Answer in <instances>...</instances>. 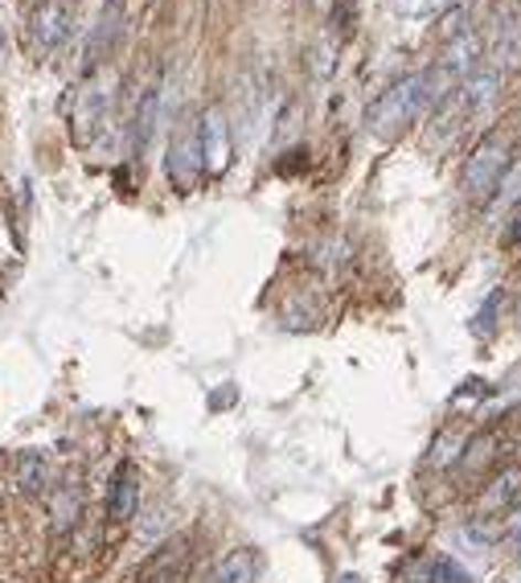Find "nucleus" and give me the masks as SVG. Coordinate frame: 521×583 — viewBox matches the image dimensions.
<instances>
[{"instance_id":"obj_14","label":"nucleus","mask_w":521,"mask_h":583,"mask_svg":"<svg viewBox=\"0 0 521 583\" xmlns=\"http://www.w3.org/2000/svg\"><path fill=\"white\" fill-rule=\"evenodd\" d=\"M497 95H501V74H492L489 66L485 71H477L472 78H464L460 87V107L472 116V112H485V107H492L497 103Z\"/></svg>"},{"instance_id":"obj_9","label":"nucleus","mask_w":521,"mask_h":583,"mask_svg":"<svg viewBox=\"0 0 521 583\" xmlns=\"http://www.w3.org/2000/svg\"><path fill=\"white\" fill-rule=\"evenodd\" d=\"M103 119H107V91H99L91 83V87H83V95H78V103H74V112H71L74 145L87 148L103 131Z\"/></svg>"},{"instance_id":"obj_7","label":"nucleus","mask_w":521,"mask_h":583,"mask_svg":"<svg viewBox=\"0 0 521 583\" xmlns=\"http://www.w3.org/2000/svg\"><path fill=\"white\" fill-rule=\"evenodd\" d=\"M119 33H124V0H107L99 21H95V30H91L87 54H83V71H95V66L107 62V54H111L119 42Z\"/></svg>"},{"instance_id":"obj_18","label":"nucleus","mask_w":521,"mask_h":583,"mask_svg":"<svg viewBox=\"0 0 521 583\" xmlns=\"http://www.w3.org/2000/svg\"><path fill=\"white\" fill-rule=\"evenodd\" d=\"M464 448H468V436H464V432H439V436H435V444H432V456H427V460H432L435 468H448V465H456V460H460V453Z\"/></svg>"},{"instance_id":"obj_2","label":"nucleus","mask_w":521,"mask_h":583,"mask_svg":"<svg viewBox=\"0 0 521 583\" xmlns=\"http://www.w3.org/2000/svg\"><path fill=\"white\" fill-rule=\"evenodd\" d=\"M509 165H513V136L509 131H489L472 157L464 165V198L468 202H489L497 186L506 181Z\"/></svg>"},{"instance_id":"obj_21","label":"nucleus","mask_w":521,"mask_h":583,"mask_svg":"<svg viewBox=\"0 0 521 583\" xmlns=\"http://www.w3.org/2000/svg\"><path fill=\"white\" fill-rule=\"evenodd\" d=\"M501 534H506V539H513L521 547V501L513 506V510H509L506 522H501Z\"/></svg>"},{"instance_id":"obj_16","label":"nucleus","mask_w":521,"mask_h":583,"mask_svg":"<svg viewBox=\"0 0 521 583\" xmlns=\"http://www.w3.org/2000/svg\"><path fill=\"white\" fill-rule=\"evenodd\" d=\"M157 112H160V87H148L145 99H140V112H136V131H131V140H136V152H145L148 140H152V128H157Z\"/></svg>"},{"instance_id":"obj_3","label":"nucleus","mask_w":521,"mask_h":583,"mask_svg":"<svg viewBox=\"0 0 521 583\" xmlns=\"http://www.w3.org/2000/svg\"><path fill=\"white\" fill-rule=\"evenodd\" d=\"M193 559H198V551H193V539H189V534L160 542L157 551L136 568L131 583H185L189 571H193Z\"/></svg>"},{"instance_id":"obj_15","label":"nucleus","mask_w":521,"mask_h":583,"mask_svg":"<svg viewBox=\"0 0 521 583\" xmlns=\"http://www.w3.org/2000/svg\"><path fill=\"white\" fill-rule=\"evenodd\" d=\"M255 575H259L255 551L238 547V551H231L226 559H217V568L210 571V580L205 583H255Z\"/></svg>"},{"instance_id":"obj_27","label":"nucleus","mask_w":521,"mask_h":583,"mask_svg":"<svg viewBox=\"0 0 521 583\" xmlns=\"http://www.w3.org/2000/svg\"><path fill=\"white\" fill-rule=\"evenodd\" d=\"M337 583H362V580H358V575H341Z\"/></svg>"},{"instance_id":"obj_24","label":"nucleus","mask_w":521,"mask_h":583,"mask_svg":"<svg viewBox=\"0 0 521 583\" xmlns=\"http://www.w3.org/2000/svg\"><path fill=\"white\" fill-rule=\"evenodd\" d=\"M234 394H238V391H234V386H231V382H226V391H214V399H210V407H231V403H234Z\"/></svg>"},{"instance_id":"obj_6","label":"nucleus","mask_w":521,"mask_h":583,"mask_svg":"<svg viewBox=\"0 0 521 583\" xmlns=\"http://www.w3.org/2000/svg\"><path fill=\"white\" fill-rule=\"evenodd\" d=\"M489 71L501 74V78L521 71V13L497 17V30H492L489 45Z\"/></svg>"},{"instance_id":"obj_26","label":"nucleus","mask_w":521,"mask_h":583,"mask_svg":"<svg viewBox=\"0 0 521 583\" xmlns=\"http://www.w3.org/2000/svg\"><path fill=\"white\" fill-rule=\"evenodd\" d=\"M312 9H325V13H329V9H333V0H312Z\"/></svg>"},{"instance_id":"obj_25","label":"nucleus","mask_w":521,"mask_h":583,"mask_svg":"<svg viewBox=\"0 0 521 583\" xmlns=\"http://www.w3.org/2000/svg\"><path fill=\"white\" fill-rule=\"evenodd\" d=\"M506 583H521V554H518V563H513V568H509Z\"/></svg>"},{"instance_id":"obj_19","label":"nucleus","mask_w":521,"mask_h":583,"mask_svg":"<svg viewBox=\"0 0 521 583\" xmlns=\"http://www.w3.org/2000/svg\"><path fill=\"white\" fill-rule=\"evenodd\" d=\"M83 513V501H78V485H59V497H54V526L59 534H66Z\"/></svg>"},{"instance_id":"obj_10","label":"nucleus","mask_w":521,"mask_h":583,"mask_svg":"<svg viewBox=\"0 0 521 583\" xmlns=\"http://www.w3.org/2000/svg\"><path fill=\"white\" fill-rule=\"evenodd\" d=\"M480 62H485V42H480L472 30H460L456 38H448V50H444L439 71L456 83V78H472V74L480 71Z\"/></svg>"},{"instance_id":"obj_4","label":"nucleus","mask_w":521,"mask_h":583,"mask_svg":"<svg viewBox=\"0 0 521 583\" xmlns=\"http://www.w3.org/2000/svg\"><path fill=\"white\" fill-rule=\"evenodd\" d=\"M198 152H202V173L222 177L231 169L234 157V136H231V119L222 107H205L202 119H198Z\"/></svg>"},{"instance_id":"obj_1","label":"nucleus","mask_w":521,"mask_h":583,"mask_svg":"<svg viewBox=\"0 0 521 583\" xmlns=\"http://www.w3.org/2000/svg\"><path fill=\"white\" fill-rule=\"evenodd\" d=\"M451 95V78L444 71H419L398 78L391 91H382L374 103H370V131L382 136V140H394L403 136L415 119L427 112V107H439V103Z\"/></svg>"},{"instance_id":"obj_8","label":"nucleus","mask_w":521,"mask_h":583,"mask_svg":"<svg viewBox=\"0 0 521 583\" xmlns=\"http://www.w3.org/2000/svg\"><path fill=\"white\" fill-rule=\"evenodd\" d=\"M202 177V152H198V131H177L169 145V181L177 193H189Z\"/></svg>"},{"instance_id":"obj_13","label":"nucleus","mask_w":521,"mask_h":583,"mask_svg":"<svg viewBox=\"0 0 521 583\" xmlns=\"http://www.w3.org/2000/svg\"><path fill=\"white\" fill-rule=\"evenodd\" d=\"M54 481V465H50V456L42 448H30V453L17 456V489L25 497H42Z\"/></svg>"},{"instance_id":"obj_12","label":"nucleus","mask_w":521,"mask_h":583,"mask_svg":"<svg viewBox=\"0 0 521 583\" xmlns=\"http://www.w3.org/2000/svg\"><path fill=\"white\" fill-rule=\"evenodd\" d=\"M518 497H521V465H509V468H501L489 481V489L480 494L477 513L480 518H492V513H501V510H513Z\"/></svg>"},{"instance_id":"obj_28","label":"nucleus","mask_w":521,"mask_h":583,"mask_svg":"<svg viewBox=\"0 0 521 583\" xmlns=\"http://www.w3.org/2000/svg\"><path fill=\"white\" fill-rule=\"evenodd\" d=\"M518 321H521V317H518Z\"/></svg>"},{"instance_id":"obj_20","label":"nucleus","mask_w":521,"mask_h":583,"mask_svg":"<svg viewBox=\"0 0 521 583\" xmlns=\"http://www.w3.org/2000/svg\"><path fill=\"white\" fill-rule=\"evenodd\" d=\"M497 308H501V292H492L489 300H485V305H480V312L477 317H472V325H468V329H472V337H480V341H485V337H492V317H497Z\"/></svg>"},{"instance_id":"obj_5","label":"nucleus","mask_w":521,"mask_h":583,"mask_svg":"<svg viewBox=\"0 0 521 583\" xmlns=\"http://www.w3.org/2000/svg\"><path fill=\"white\" fill-rule=\"evenodd\" d=\"M30 33L42 50H62L74 33V9L71 0H33L30 9Z\"/></svg>"},{"instance_id":"obj_22","label":"nucleus","mask_w":521,"mask_h":583,"mask_svg":"<svg viewBox=\"0 0 521 583\" xmlns=\"http://www.w3.org/2000/svg\"><path fill=\"white\" fill-rule=\"evenodd\" d=\"M506 243L509 247H521V202H518V210L509 214V222H506Z\"/></svg>"},{"instance_id":"obj_23","label":"nucleus","mask_w":521,"mask_h":583,"mask_svg":"<svg viewBox=\"0 0 521 583\" xmlns=\"http://www.w3.org/2000/svg\"><path fill=\"white\" fill-rule=\"evenodd\" d=\"M312 59H317V62H312V71H317L320 78H325V74L333 71V45H320Z\"/></svg>"},{"instance_id":"obj_11","label":"nucleus","mask_w":521,"mask_h":583,"mask_svg":"<svg viewBox=\"0 0 521 583\" xmlns=\"http://www.w3.org/2000/svg\"><path fill=\"white\" fill-rule=\"evenodd\" d=\"M136 510H140V473H136V465H119V473L111 477V489H107V518L131 522Z\"/></svg>"},{"instance_id":"obj_17","label":"nucleus","mask_w":521,"mask_h":583,"mask_svg":"<svg viewBox=\"0 0 521 583\" xmlns=\"http://www.w3.org/2000/svg\"><path fill=\"white\" fill-rule=\"evenodd\" d=\"M423 571V583H472V575L460 568V563H451L448 554H439V559H423L415 563Z\"/></svg>"}]
</instances>
